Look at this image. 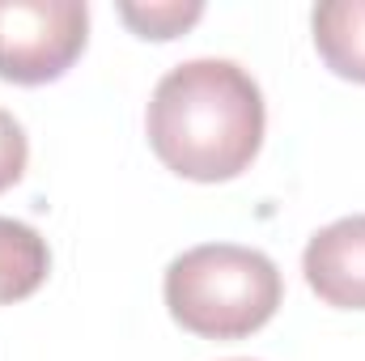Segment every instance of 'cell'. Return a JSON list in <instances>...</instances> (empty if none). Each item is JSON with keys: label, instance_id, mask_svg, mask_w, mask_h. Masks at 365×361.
Masks as SVG:
<instances>
[{"label": "cell", "instance_id": "cell-6", "mask_svg": "<svg viewBox=\"0 0 365 361\" xmlns=\"http://www.w3.org/2000/svg\"><path fill=\"white\" fill-rule=\"evenodd\" d=\"M51 272L47 238L13 217H0V306L30 298Z\"/></svg>", "mask_w": 365, "mask_h": 361}, {"label": "cell", "instance_id": "cell-4", "mask_svg": "<svg viewBox=\"0 0 365 361\" xmlns=\"http://www.w3.org/2000/svg\"><path fill=\"white\" fill-rule=\"evenodd\" d=\"M306 285L340 310H365V213L323 225L302 255Z\"/></svg>", "mask_w": 365, "mask_h": 361}, {"label": "cell", "instance_id": "cell-2", "mask_svg": "<svg viewBox=\"0 0 365 361\" xmlns=\"http://www.w3.org/2000/svg\"><path fill=\"white\" fill-rule=\"evenodd\" d=\"M166 306L175 323L204 340H242L259 332L284 298L276 264L238 243H204L166 268Z\"/></svg>", "mask_w": 365, "mask_h": 361}, {"label": "cell", "instance_id": "cell-7", "mask_svg": "<svg viewBox=\"0 0 365 361\" xmlns=\"http://www.w3.org/2000/svg\"><path fill=\"white\" fill-rule=\"evenodd\" d=\"M119 17H123L140 39H175V34H182L191 21L204 17V4H200V0H149V4L123 0V4H119Z\"/></svg>", "mask_w": 365, "mask_h": 361}, {"label": "cell", "instance_id": "cell-9", "mask_svg": "<svg viewBox=\"0 0 365 361\" xmlns=\"http://www.w3.org/2000/svg\"><path fill=\"white\" fill-rule=\"evenodd\" d=\"M238 361H242V357H238Z\"/></svg>", "mask_w": 365, "mask_h": 361}, {"label": "cell", "instance_id": "cell-3", "mask_svg": "<svg viewBox=\"0 0 365 361\" xmlns=\"http://www.w3.org/2000/svg\"><path fill=\"white\" fill-rule=\"evenodd\" d=\"M90 39L86 0H0V77L43 86L73 68Z\"/></svg>", "mask_w": 365, "mask_h": 361}, {"label": "cell", "instance_id": "cell-1", "mask_svg": "<svg viewBox=\"0 0 365 361\" xmlns=\"http://www.w3.org/2000/svg\"><path fill=\"white\" fill-rule=\"evenodd\" d=\"M264 93L255 77L217 56L175 64L149 98V145L175 175L221 183L242 175L264 145Z\"/></svg>", "mask_w": 365, "mask_h": 361}, {"label": "cell", "instance_id": "cell-8", "mask_svg": "<svg viewBox=\"0 0 365 361\" xmlns=\"http://www.w3.org/2000/svg\"><path fill=\"white\" fill-rule=\"evenodd\" d=\"M26 158H30V141H26V128L0 106V191L13 187V183L26 175Z\"/></svg>", "mask_w": 365, "mask_h": 361}, {"label": "cell", "instance_id": "cell-5", "mask_svg": "<svg viewBox=\"0 0 365 361\" xmlns=\"http://www.w3.org/2000/svg\"><path fill=\"white\" fill-rule=\"evenodd\" d=\"M310 30L336 77L365 81V0H323L310 13Z\"/></svg>", "mask_w": 365, "mask_h": 361}]
</instances>
